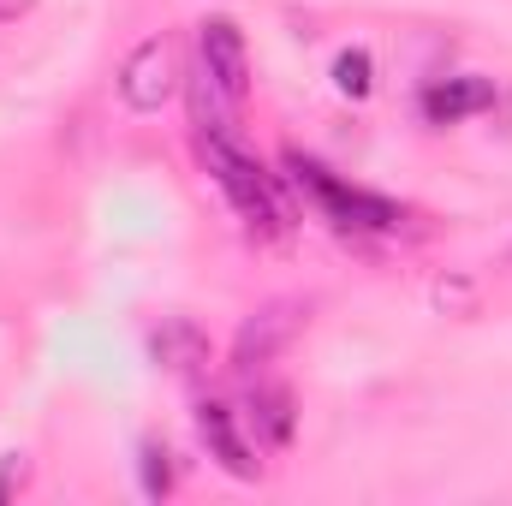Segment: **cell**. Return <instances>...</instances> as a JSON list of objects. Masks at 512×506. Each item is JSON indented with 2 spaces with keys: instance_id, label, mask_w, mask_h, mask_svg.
Wrapping results in <instances>:
<instances>
[{
  "instance_id": "6da1fadb",
  "label": "cell",
  "mask_w": 512,
  "mask_h": 506,
  "mask_svg": "<svg viewBox=\"0 0 512 506\" xmlns=\"http://www.w3.org/2000/svg\"><path fill=\"white\" fill-rule=\"evenodd\" d=\"M197 149H203V167L215 173V185L227 191V203L239 209V221L251 233H280L286 227V209L274 197V179L233 143V126H203L197 131Z\"/></svg>"
},
{
  "instance_id": "7a4b0ae2",
  "label": "cell",
  "mask_w": 512,
  "mask_h": 506,
  "mask_svg": "<svg viewBox=\"0 0 512 506\" xmlns=\"http://www.w3.org/2000/svg\"><path fill=\"white\" fill-rule=\"evenodd\" d=\"M173 90H179L173 42H167V36H143L126 60H120V78H114L120 108H126V114H137V120H149V114H161V108L173 102Z\"/></svg>"
},
{
  "instance_id": "3957f363",
  "label": "cell",
  "mask_w": 512,
  "mask_h": 506,
  "mask_svg": "<svg viewBox=\"0 0 512 506\" xmlns=\"http://www.w3.org/2000/svg\"><path fill=\"white\" fill-rule=\"evenodd\" d=\"M197 54H203V84H209L227 108H239L245 90H251V54H245V36H239L227 18H209L203 36H197Z\"/></svg>"
},
{
  "instance_id": "277c9868",
  "label": "cell",
  "mask_w": 512,
  "mask_h": 506,
  "mask_svg": "<svg viewBox=\"0 0 512 506\" xmlns=\"http://www.w3.org/2000/svg\"><path fill=\"white\" fill-rule=\"evenodd\" d=\"M197 435H203L209 459H215L227 477L251 483L256 471H262V459H256V441L239 429V411H233V405H221V399H203V405H197Z\"/></svg>"
},
{
  "instance_id": "5b68a950",
  "label": "cell",
  "mask_w": 512,
  "mask_h": 506,
  "mask_svg": "<svg viewBox=\"0 0 512 506\" xmlns=\"http://www.w3.org/2000/svg\"><path fill=\"white\" fill-rule=\"evenodd\" d=\"M251 429L256 447H292V429H298V411H292V393L274 387V381H256L251 387Z\"/></svg>"
},
{
  "instance_id": "8992f818",
  "label": "cell",
  "mask_w": 512,
  "mask_h": 506,
  "mask_svg": "<svg viewBox=\"0 0 512 506\" xmlns=\"http://www.w3.org/2000/svg\"><path fill=\"white\" fill-rule=\"evenodd\" d=\"M477 108H489V90H483V84H471V78H453V84L423 90V114H429L435 126L465 120V114H477Z\"/></svg>"
},
{
  "instance_id": "52a82bcc",
  "label": "cell",
  "mask_w": 512,
  "mask_h": 506,
  "mask_svg": "<svg viewBox=\"0 0 512 506\" xmlns=\"http://www.w3.org/2000/svg\"><path fill=\"white\" fill-rule=\"evenodd\" d=\"M149 352H155V364H167V370L191 376V370L203 364V334H197L191 322H161V334L149 340Z\"/></svg>"
},
{
  "instance_id": "ba28073f",
  "label": "cell",
  "mask_w": 512,
  "mask_h": 506,
  "mask_svg": "<svg viewBox=\"0 0 512 506\" xmlns=\"http://www.w3.org/2000/svg\"><path fill=\"white\" fill-rule=\"evenodd\" d=\"M286 334H292V316H286V310H268V316H256L251 328L239 334V364H245V370L268 364V358L286 346Z\"/></svg>"
},
{
  "instance_id": "9c48e42d",
  "label": "cell",
  "mask_w": 512,
  "mask_h": 506,
  "mask_svg": "<svg viewBox=\"0 0 512 506\" xmlns=\"http://www.w3.org/2000/svg\"><path fill=\"white\" fill-rule=\"evenodd\" d=\"M334 90L352 96V102H364V96L376 90V60H370V48H346V54L334 60Z\"/></svg>"
},
{
  "instance_id": "30bf717a",
  "label": "cell",
  "mask_w": 512,
  "mask_h": 506,
  "mask_svg": "<svg viewBox=\"0 0 512 506\" xmlns=\"http://www.w3.org/2000/svg\"><path fill=\"white\" fill-rule=\"evenodd\" d=\"M173 453L167 447H143V495H167L173 489Z\"/></svg>"
},
{
  "instance_id": "8fae6325",
  "label": "cell",
  "mask_w": 512,
  "mask_h": 506,
  "mask_svg": "<svg viewBox=\"0 0 512 506\" xmlns=\"http://www.w3.org/2000/svg\"><path fill=\"white\" fill-rule=\"evenodd\" d=\"M36 0H0V24H12V18H24Z\"/></svg>"
}]
</instances>
